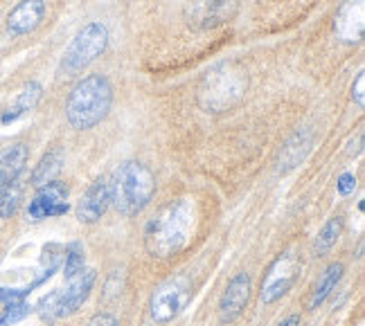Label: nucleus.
I'll list each match as a JSON object with an SVG mask.
<instances>
[{
    "instance_id": "2eb2a0df",
    "label": "nucleus",
    "mask_w": 365,
    "mask_h": 326,
    "mask_svg": "<svg viewBox=\"0 0 365 326\" xmlns=\"http://www.w3.org/2000/svg\"><path fill=\"white\" fill-rule=\"evenodd\" d=\"M41 97H43V88H41V83L36 81H30L25 83V86L16 93V97L11 99L9 106L3 110V115H0V122L3 124H11L21 120L23 115H27L30 110H34L41 102Z\"/></svg>"
},
{
    "instance_id": "9d476101",
    "label": "nucleus",
    "mask_w": 365,
    "mask_h": 326,
    "mask_svg": "<svg viewBox=\"0 0 365 326\" xmlns=\"http://www.w3.org/2000/svg\"><path fill=\"white\" fill-rule=\"evenodd\" d=\"M68 187L59 180H52L48 185L38 187L34 198L27 207V216L30 221H43V219H54L68 214Z\"/></svg>"
},
{
    "instance_id": "0eeeda50",
    "label": "nucleus",
    "mask_w": 365,
    "mask_h": 326,
    "mask_svg": "<svg viewBox=\"0 0 365 326\" xmlns=\"http://www.w3.org/2000/svg\"><path fill=\"white\" fill-rule=\"evenodd\" d=\"M192 279L187 275H176L163 281L149 297V315L156 324L176 320L187 308L192 300Z\"/></svg>"
},
{
    "instance_id": "6e6552de",
    "label": "nucleus",
    "mask_w": 365,
    "mask_h": 326,
    "mask_svg": "<svg viewBox=\"0 0 365 326\" xmlns=\"http://www.w3.org/2000/svg\"><path fill=\"white\" fill-rule=\"evenodd\" d=\"M237 9H240V0H190L182 16L192 30L207 32L230 23Z\"/></svg>"
},
{
    "instance_id": "f03ea898",
    "label": "nucleus",
    "mask_w": 365,
    "mask_h": 326,
    "mask_svg": "<svg viewBox=\"0 0 365 326\" xmlns=\"http://www.w3.org/2000/svg\"><path fill=\"white\" fill-rule=\"evenodd\" d=\"M113 104V88L106 77L88 75L75 83L66 102V120L75 131H88L100 124Z\"/></svg>"
},
{
    "instance_id": "aec40b11",
    "label": "nucleus",
    "mask_w": 365,
    "mask_h": 326,
    "mask_svg": "<svg viewBox=\"0 0 365 326\" xmlns=\"http://www.w3.org/2000/svg\"><path fill=\"white\" fill-rule=\"evenodd\" d=\"M341 232H343V216H334V219H329L325 225H322V230L318 232L316 243H314V250H316L318 254L329 252V250L336 246V241H339Z\"/></svg>"
},
{
    "instance_id": "4468645a",
    "label": "nucleus",
    "mask_w": 365,
    "mask_h": 326,
    "mask_svg": "<svg viewBox=\"0 0 365 326\" xmlns=\"http://www.w3.org/2000/svg\"><path fill=\"white\" fill-rule=\"evenodd\" d=\"M46 16L43 0H21L7 16V32L11 36H25L34 32Z\"/></svg>"
},
{
    "instance_id": "5701e85b",
    "label": "nucleus",
    "mask_w": 365,
    "mask_h": 326,
    "mask_svg": "<svg viewBox=\"0 0 365 326\" xmlns=\"http://www.w3.org/2000/svg\"><path fill=\"white\" fill-rule=\"evenodd\" d=\"M352 99H354V104H356L359 108L365 106V73H363V70L359 73V77H356V81H354V86H352Z\"/></svg>"
},
{
    "instance_id": "39448f33",
    "label": "nucleus",
    "mask_w": 365,
    "mask_h": 326,
    "mask_svg": "<svg viewBox=\"0 0 365 326\" xmlns=\"http://www.w3.org/2000/svg\"><path fill=\"white\" fill-rule=\"evenodd\" d=\"M68 288L66 290H54L48 293L43 300L38 302V315L46 322H54V320H63L70 317L73 313L83 306V302L88 300V295L93 290L95 283V270H83L79 275H75L73 279H68Z\"/></svg>"
},
{
    "instance_id": "20e7f679",
    "label": "nucleus",
    "mask_w": 365,
    "mask_h": 326,
    "mask_svg": "<svg viewBox=\"0 0 365 326\" xmlns=\"http://www.w3.org/2000/svg\"><path fill=\"white\" fill-rule=\"evenodd\" d=\"M248 77L235 63H219L210 68L196 90V102L207 112L230 110L244 99Z\"/></svg>"
},
{
    "instance_id": "ddd939ff",
    "label": "nucleus",
    "mask_w": 365,
    "mask_h": 326,
    "mask_svg": "<svg viewBox=\"0 0 365 326\" xmlns=\"http://www.w3.org/2000/svg\"><path fill=\"white\" fill-rule=\"evenodd\" d=\"M110 205V191H108V180L97 178L93 185L81 196L77 205V221L79 223H97Z\"/></svg>"
},
{
    "instance_id": "f257e3e1",
    "label": "nucleus",
    "mask_w": 365,
    "mask_h": 326,
    "mask_svg": "<svg viewBox=\"0 0 365 326\" xmlns=\"http://www.w3.org/2000/svg\"><path fill=\"white\" fill-rule=\"evenodd\" d=\"M196 225V205L190 198H178L165 205L145 228V248L151 257L170 259L190 246Z\"/></svg>"
},
{
    "instance_id": "f8f14e48",
    "label": "nucleus",
    "mask_w": 365,
    "mask_h": 326,
    "mask_svg": "<svg viewBox=\"0 0 365 326\" xmlns=\"http://www.w3.org/2000/svg\"><path fill=\"white\" fill-rule=\"evenodd\" d=\"M248 300H250V277H248V273H237L228 281V286L219 300V320L223 324L235 322L244 313V308L248 306Z\"/></svg>"
},
{
    "instance_id": "412c9836",
    "label": "nucleus",
    "mask_w": 365,
    "mask_h": 326,
    "mask_svg": "<svg viewBox=\"0 0 365 326\" xmlns=\"http://www.w3.org/2000/svg\"><path fill=\"white\" fill-rule=\"evenodd\" d=\"M83 261H86V254H83V246L79 241L70 243L66 248V263H63V275L66 279H73L75 275H79L83 270Z\"/></svg>"
},
{
    "instance_id": "a211bd4d",
    "label": "nucleus",
    "mask_w": 365,
    "mask_h": 326,
    "mask_svg": "<svg viewBox=\"0 0 365 326\" xmlns=\"http://www.w3.org/2000/svg\"><path fill=\"white\" fill-rule=\"evenodd\" d=\"M343 273H345V265L343 263H329L322 275L318 277L316 286H314V293H312V300H309V308H318L322 302L327 300L331 295V290L339 286V281L343 279Z\"/></svg>"
},
{
    "instance_id": "f3484780",
    "label": "nucleus",
    "mask_w": 365,
    "mask_h": 326,
    "mask_svg": "<svg viewBox=\"0 0 365 326\" xmlns=\"http://www.w3.org/2000/svg\"><path fill=\"white\" fill-rule=\"evenodd\" d=\"M27 162V147L25 144H11L0 153V196L5 187L11 185L14 180L21 178V172Z\"/></svg>"
},
{
    "instance_id": "9b49d317",
    "label": "nucleus",
    "mask_w": 365,
    "mask_h": 326,
    "mask_svg": "<svg viewBox=\"0 0 365 326\" xmlns=\"http://www.w3.org/2000/svg\"><path fill=\"white\" fill-rule=\"evenodd\" d=\"M365 30V0H345L334 16V32L343 43H359Z\"/></svg>"
},
{
    "instance_id": "7ed1b4c3",
    "label": "nucleus",
    "mask_w": 365,
    "mask_h": 326,
    "mask_svg": "<svg viewBox=\"0 0 365 326\" xmlns=\"http://www.w3.org/2000/svg\"><path fill=\"white\" fill-rule=\"evenodd\" d=\"M110 205L122 216L140 214L156 194V178L143 162L129 160L120 164L108 180Z\"/></svg>"
},
{
    "instance_id": "6ab92c4d",
    "label": "nucleus",
    "mask_w": 365,
    "mask_h": 326,
    "mask_svg": "<svg viewBox=\"0 0 365 326\" xmlns=\"http://www.w3.org/2000/svg\"><path fill=\"white\" fill-rule=\"evenodd\" d=\"M61 167H63V151L61 149H52V151H48L43 158L38 160L36 169L32 172L30 182L36 189L43 187V185H48V182H52L54 178L59 176Z\"/></svg>"
},
{
    "instance_id": "b1692460",
    "label": "nucleus",
    "mask_w": 365,
    "mask_h": 326,
    "mask_svg": "<svg viewBox=\"0 0 365 326\" xmlns=\"http://www.w3.org/2000/svg\"><path fill=\"white\" fill-rule=\"evenodd\" d=\"M339 194L341 196H347V194H352L354 191V187H356V178L352 176V174H343L341 178H339Z\"/></svg>"
},
{
    "instance_id": "423d86ee",
    "label": "nucleus",
    "mask_w": 365,
    "mask_h": 326,
    "mask_svg": "<svg viewBox=\"0 0 365 326\" xmlns=\"http://www.w3.org/2000/svg\"><path fill=\"white\" fill-rule=\"evenodd\" d=\"M108 46V30L102 23H88L73 36L70 46L66 48L59 73L61 75H77L83 68H88L97 56Z\"/></svg>"
},
{
    "instance_id": "1a4fd4ad",
    "label": "nucleus",
    "mask_w": 365,
    "mask_h": 326,
    "mask_svg": "<svg viewBox=\"0 0 365 326\" xmlns=\"http://www.w3.org/2000/svg\"><path fill=\"white\" fill-rule=\"evenodd\" d=\"M300 275V261L293 257L291 252L279 254V257L269 265L264 279H262V290H259V300L264 304H273L279 297H284L293 283H296Z\"/></svg>"
},
{
    "instance_id": "393cba45",
    "label": "nucleus",
    "mask_w": 365,
    "mask_h": 326,
    "mask_svg": "<svg viewBox=\"0 0 365 326\" xmlns=\"http://www.w3.org/2000/svg\"><path fill=\"white\" fill-rule=\"evenodd\" d=\"M86 326H120V322L108 313H97L88 320Z\"/></svg>"
},
{
    "instance_id": "dca6fc26",
    "label": "nucleus",
    "mask_w": 365,
    "mask_h": 326,
    "mask_svg": "<svg viewBox=\"0 0 365 326\" xmlns=\"http://www.w3.org/2000/svg\"><path fill=\"white\" fill-rule=\"evenodd\" d=\"M309 149H312V131H298L279 151L277 174H289L291 169H296L307 158Z\"/></svg>"
},
{
    "instance_id": "4be33fe9",
    "label": "nucleus",
    "mask_w": 365,
    "mask_h": 326,
    "mask_svg": "<svg viewBox=\"0 0 365 326\" xmlns=\"http://www.w3.org/2000/svg\"><path fill=\"white\" fill-rule=\"evenodd\" d=\"M21 194H23L21 178L14 180L11 185L5 187L3 196H0V216H3V219L14 216V211L19 209V203H21Z\"/></svg>"
},
{
    "instance_id": "a878e982",
    "label": "nucleus",
    "mask_w": 365,
    "mask_h": 326,
    "mask_svg": "<svg viewBox=\"0 0 365 326\" xmlns=\"http://www.w3.org/2000/svg\"><path fill=\"white\" fill-rule=\"evenodd\" d=\"M277 326H300V315H289V317H284L282 322H279Z\"/></svg>"
}]
</instances>
